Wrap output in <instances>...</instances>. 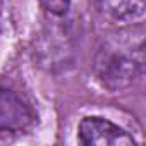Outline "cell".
Listing matches in <instances>:
<instances>
[{"label":"cell","instance_id":"6da1fadb","mask_svg":"<svg viewBox=\"0 0 146 146\" xmlns=\"http://www.w3.org/2000/svg\"><path fill=\"white\" fill-rule=\"evenodd\" d=\"M143 62L144 46L141 29L113 35L96 53L95 76L103 88L120 91L129 88L139 78Z\"/></svg>","mask_w":146,"mask_h":146},{"label":"cell","instance_id":"7a4b0ae2","mask_svg":"<svg viewBox=\"0 0 146 146\" xmlns=\"http://www.w3.org/2000/svg\"><path fill=\"white\" fill-rule=\"evenodd\" d=\"M35 112L16 91L0 88V137L19 136L35 124Z\"/></svg>","mask_w":146,"mask_h":146},{"label":"cell","instance_id":"3957f363","mask_svg":"<svg viewBox=\"0 0 146 146\" xmlns=\"http://www.w3.org/2000/svg\"><path fill=\"white\" fill-rule=\"evenodd\" d=\"M79 141L86 146H131L136 139L103 117H84L79 124Z\"/></svg>","mask_w":146,"mask_h":146},{"label":"cell","instance_id":"277c9868","mask_svg":"<svg viewBox=\"0 0 146 146\" xmlns=\"http://www.w3.org/2000/svg\"><path fill=\"white\" fill-rule=\"evenodd\" d=\"M95 9L112 23H134L144 16V0H91Z\"/></svg>","mask_w":146,"mask_h":146},{"label":"cell","instance_id":"5b68a950","mask_svg":"<svg viewBox=\"0 0 146 146\" xmlns=\"http://www.w3.org/2000/svg\"><path fill=\"white\" fill-rule=\"evenodd\" d=\"M40 4L50 14H53V16H64L69 11L70 0H40Z\"/></svg>","mask_w":146,"mask_h":146},{"label":"cell","instance_id":"8992f818","mask_svg":"<svg viewBox=\"0 0 146 146\" xmlns=\"http://www.w3.org/2000/svg\"><path fill=\"white\" fill-rule=\"evenodd\" d=\"M0 7H2V4H0Z\"/></svg>","mask_w":146,"mask_h":146}]
</instances>
